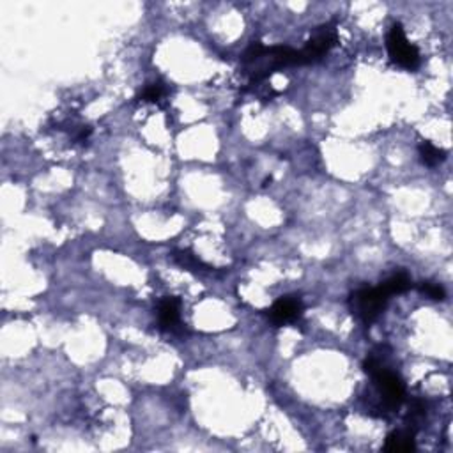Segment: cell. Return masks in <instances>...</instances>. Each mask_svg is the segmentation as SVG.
Returning a JSON list of instances; mask_svg holds the SVG:
<instances>
[{
  "label": "cell",
  "mask_w": 453,
  "mask_h": 453,
  "mask_svg": "<svg viewBox=\"0 0 453 453\" xmlns=\"http://www.w3.org/2000/svg\"><path fill=\"white\" fill-rule=\"evenodd\" d=\"M388 299L389 297L383 292L381 287H376V289L365 287V289L356 290L350 296V309H352V313H356L362 322L372 324L383 313Z\"/></svg>",
  "instance_id": "obj_1"
},
{
  "label": "cell",
  "mask_w": 453,
  "mask_h": 453,
  "mask_svg": "<svg viewBox=\"0 0 453 453\" xmlns=\"http://www.w3.org/2000/svg\"><path fill=\"white\" fill-rule=\"evenodd\" d=\"M370 377H372L373 385L379 389V395H381L386 408H388L389 411L399 409L400 404H402L406 399L404 381H402L395 372L385 369L383 365L377 366V369L370 373Z\"/></svg>",
  "instance_id": "obj_2"
},
{
  "label": "cell",
  "mask_w": 453,
  "mask_h": 453,
  "mask_svg": "<svg viewBox=\"0 0 453 453\" xmlns=\"http://www.w3.org/2000/svg\"><path fill=\"white\" fill-rule=\"evenodd\" d=\"M388 54L395 64L406 69H415L419 64V52L408 41L400 23H395L388 34Z\"/></svg>",
  "instance_id": "obj_3"
},
{
  "label": "cell",
  "mask_w": 453,
  "mask_h": 453,
  "mask_svg": "<svg viewBox=\"0 0 453 453\" xmlns=\"http://www.w3.org/2000/svg\"><path fill=\"white\" fill-rule=\"evenodd\" d=\"M336 43V29L332 25H324L315 31L309 43L301 50H297L299 54V66L312 64V62L320 61L324 55L328 54L329 50L335 46Z\"/></svg>",
  "instance_id": "obj_4"
},
{
  "label": "cell",
  "mask_w": 453,
  "mask_h": 453,
  "mask_svg": "<svg viewBox=\"0 0 453 453\" xmlns=\"http://www.w3.org/2000/svg\"><path fill=\"white\" fill-rule=\"evenodd\" d=\"M301 312H303L301 301L297 299V297L287 296L279 299L271 306L269 312H267V317H269V320L274 326H283V324L296 320L297 317L301 315Z\"/></svg>",
  "instance_id": "obj_5"
},
{
  "label": "cell",
  "mask_w": 453,
  "mask_h": 453,
  "mask_svg": "<svg viewBox=\"0 0 453 453\" xmlns=\"http://www.w3.org/2000/svg\"><path fill=\"white\" fill-rule=\"evenodd\" d=\"M179 299L177 297H165L158 306V320L160 328L167 332H174L179 326Z\"/></svg>",
  "instance_id": "obj_6"
},
{
  "label": "cell",
  "mask_w": 453,
  "mask_h": 453,
  "mask_svg": "<svg viewBox=\"0 0 453 453\" xmlns=\"http://www.w3.org/2000/svg\"><path fill=\"white\" fill-rule=\"evenodd\" d=\"M415 431L406 429V431H396L386 438L385 452H411L416 448L415 445Z\"/></svg>",
  "instance_id": "obj_7"
},
{
  "label": "cell",
  "mask_w": 453,
  "mask_h": 453,
  "mask_svg": "<svg viewBox=\"0 0 453 453\" xmlns=\"http://www.w3.org/2000/svg\"><path fill=\"white\" fill-rule=\"evenodd\" d=\"M411 287V279H409V274L404 273V271H400V273L393 274L392 279L386 280L385 283L381 285V290L386 294L388 297L395 296V294H402Z\"/></svg>",
  "instance_id": "obj_8"
},
{
  "label": "cell",
  "mask_w": 453,
  "mask_h": 453,
  "mask_svg": "<svg viewBox=\"0 0 453 453\" xmlns=\"http://www.w3.org/2000/svg\"><path fill=\"white\" fill-rule=\"evenodd\" d=\"M419 156H422V161L425 165H429V167H436L438 163L445 161L446 153L443 151V149L436 147L434 144H431V142H422V145H419Z\"/></svg>",
  "instance_id": "obj_9"
},
{
  "label": "cell",
  "mask_w": 453,
  "mask_h": 453,
  "mask_svg": "<svg viewBox=\"0 0 453 453\" xmlns=\"http://www.w3.org/2000/svg\"><path fill=\"white\" fill-rule=\"evenodd\" d=\"M163 94H165V85L158 82V84L145 85V89L140 92L138 99H142V101H149V103H156V101H160V99L163 98Z\"/></svg>",
  "instance_id": "obj_10"
},
{
  "label": "cell",
  "mask_w": 453,
  "mask_h": 453,
  "mask_svg": "<svg viewBox=\"0 0 453 453\" xmlns=\"http://www.w3.org/2000/svg\"><path fill=\"white\" fill-rule=\"evenodd\" d=\"M175 260L181 264L183 267H186V269H198V267H206V264L202 262V260L198 259V257H195L193 253H190V251H175Z\"/></svg>",
  "instance_id": "obj_11"
},
{
  "label": "cell",
  "mask_w": 453,
  "mask_h": 453,
  "mask_svg": "<svg viewBox=\"0 0 453 453\" xmlns=\"http://www.w3.org/2000/svg\"><path fill=\"white\" fill-rule=\"evenodd\" d=\"M419 292H423L426 297H431V299L434 301L445 299V289H443L441 285H438V283H432V282L419 283Z\"/></svg>",
  "instance_id": "obj_12"
}]
</instances>
